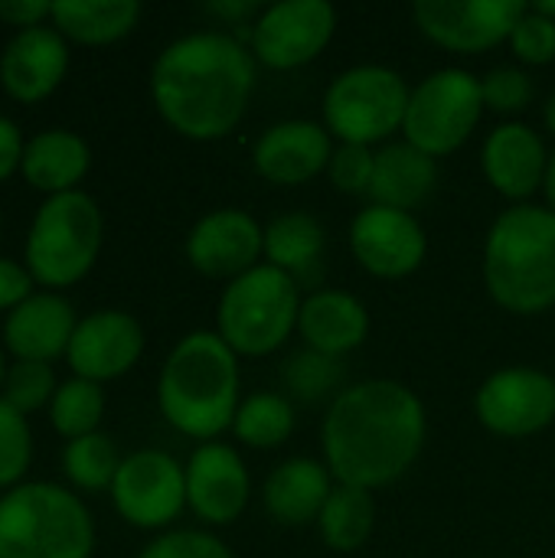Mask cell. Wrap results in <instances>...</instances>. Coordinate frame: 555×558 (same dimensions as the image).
Returning a JSON list of instances; mask_svg holds the SVG:
<instances>
[{"instance_id":"cell-37","label":"cell","mask_w":555,"mask_h":558,"mask_svg":"<svg viewBox=\"0 0 555 558\" xmlns=\"http://www.w3.org/2000/svg\"><path fill=\"white\" fill-rule=\"evenodd\" d=\"M507 43L523 65H550L555 59V20L527 7Z\"/></svg>"},{"instance_id":"cell-39","label":"cell","mask_w":555,"mask_h":558,"mask_svg":"<svg viewBox=\"0 0 555 558\" xmlns=\"http://www.w3.org/2000/svg\"><path fill=\"white\" fill-rule=\"evenodd\" d=\"M33 275L29 268L16 265L13 258H0V311H13L16 304H23L33 291Z\"/></svg>"},{"instance_id":"cell-34","label":"cell","mask_w":555,"mask_h":558,"mask_svg":"<svg viewBox=\"0 0 555 558\" xmlns=\"http://www.w3.org/2000/svg\"><path fill=\"white\" fill-rule=\"evenodd\" d=\"M33 458V435L26 415L0 396V487H16Z\"/></svg>"},{"instance_id":"cell-4","label":"cell","mask_w":555,"mask_h":558,"mask_svg":"<svg viewBox=\"0 0 555 558\" xmlns=\"http://www.w3.org/2000/svg\"><path fill=\"white\" fill-rule=\"evenodd\" d=\"M484 284L494 304L517 317L555 307V213L550 206L520 203L491 222Z\"/></svg>"},{"instance_id":"cell-8","label":"cell","mask_w":555,"mask_h":558,"mask_svg":"<svg viewBox=\"0 0 555 558\" xmlns=\"http://www.w3.org/2000/svg\"><path fill=\"white\" fill-rule=\"evenodd\" d=\"M409 95L412 88L406 85L402 72L379 62L350 65L334 75L324 92V128L340 144H383L402 131Z\"/></svg>"},{"instance_id":"cell-10","label":"cell","mask_w":555,"mask_h":558,"mask_svg":"<svg viewBox=\"0 0 555 558\" xmlns=\"http://www.w3.org/2000/svg\"><path fill=\"white\" fill-rule=\"evenodd\" d=\"M337 33V7L330 0H278L249 26V49L258 65L288 72L314 62Z\"/></svg>"},{"instance_id":"cell-19","label":"cell","mask_w":555,"mask_h":558,"mask_svg":"<svg viewBox=\"0 0 555 558\" xmlns=\"http://www.w3.org/2000/svg\"><path fill=\"white\" fill-rule=\"evenodd\" d=\"M546 167L550 147L543 134L523 121L497 124L481 147V170L487 183L514 206L530 203V196L543 190Z\"/></svg>"},{"instance_id":"cell-6","label":"cell","mask_w":555,"mask_h":558,"mask_svg":"<svg viewBox=\"0 0 555 558\" xmlns=\"http://www.w3.org/2000/svg\"><path fill=\"white\" fill-rule=\"evenodd\" d=\"M301 291L291 275L262 262L232 278L216 307V333L236 356H268L298 330Z\"/></svg>"},{"instance_id":"cell-40","label":"cell","mask_w":555,"mask_h":558,"mask_svg":"<svg viewBox=\"0 0 555 558\" xmlns=\"http://www.w3.org/2000/svg\"><path fill=\"white\" fill-rule=\"evenodd\" d=\"M49 13H52V3L46 0H0V20L20 29L39 26Z\"/></svg>"},{"instance_id":"cell-2","label":"cell","mask_w":555,"mask_h":558,"mask_svg":"<svg viewBox=\"0 0 555 558\" xmlns=\"http://www.w3.org/2000/svg\"><path fill=\"white\" fill-rule=\"evenodd\" d=\"M252 49L219 29L173 39L150 69V95L160 118L190 141H219L239 128L255 92Z\"/></svg>"},{"instance_id":"cell-11","label":"cell","mask_w":555,"mask_h":558,"mask_svg":"<svg viewBox=\"0 0 555 558\" xmlns=\"http://www.w3.org/2000/svg\"><path fill=\"white\" fill-rule=\"evenodd\" d=\"M111 500L131 526L164 530L186 510V468L157 448L134 451L121 458Z\"/></svg>"},{"instance_id":"cell-24","label":"cell","mask_w":555,"mask_h":558,"mask_svg":"<svg viewBox=\"0 0 555 558\" xmlns=\"http://www.w3.org/2000/svg\"><path fill=\"white\" fill-rule=\"evenodd\" d=\"M438 183V160L412 147L409 141L386 144L376 150V173H373V203L412 213L422 206Z\"/></svg>"},{"instance_id":"cell-25","label":"cell","mask_w":555,"mask_h":558,"mask_svg":"<svg viewBox=\"0 0 555 558\" xmlns=\"http://www.w3.org/2000/svg\"><path fill=\"white\" fill-rule=\"evenodd\" d=\"M88 163H92V150L82 134L65 128H49L26 141L20 170L29 180V186L56 196L75 190V183L88 173Z\"/></svg>"},{"instance_id":"cell-45","label":"cell","mask_w":555,"mask_h":558,"mask_svg":"<svg viewBox=\"0 0 555 558\" xmlns=\"http://www.w3.org/2000/svg\"><path fill=\"white\" fill-rule=\"evenodd\" d=\"M533 10H540L543 16L555 20V0H540V3H533Z\"/></svg>"},{"instance_id":"cell-32","label":"cell","mask_w":555,"mask_h":558,"mask_svg":"<svg viewBox=\"0 0 555 558\" xmlns=\"http://www.w3.org/2000/svg\"><path fill=\"white\" fill-rule=\"evenodd\" d=\"M340 379H343V366L337 356H324L317 350H301L294 353L285 366H281V383L291 396L304 399V402H317L327 399L334 392V399L340 396Z\"/></svg>"},{"instance_id":"cell-36","label":"cell","mask_w":555,"mask_h":558,"mask_svg":"<svg viewBox=\"0 0 555 558\" xmlns=\"http://www.w3.org/2000/svg\"><path fill=\"white\" fill-rule=\"evenodd\" d=\"M373 173H376V150L373 147H360V144H337L327 177L334 183V190L347 193V196H363L373 190Z\"/></svg>"},{"instance_id":"cell-30","label":"cell","mask_w":555,"mask_h":558,"mask_svg":"<svg viewBox=\"0 0 555 558\" xmlns=\"http://www.w3.org/2000/svg\"><path fill=\"white\" fill-rule=\"evenodd\" d=\"M101 415H105V392L101 383L92 379H79V376L65 379L49 402V418L56 432L65 435L69 441L98 432Z\"/></svg>"},{"instance_id":"cell-18","label":"cell","mask_w":555,"mask_h":558,"mask_svg":"<svg viewBox=\"0 0 555 558\" xmlns=\"http://www.w3.org/2000/svg\"><path fill=\"white\" fill-rule=\"evenodd\" d=\"M144 353V327L128 311H95L75 324L69 340V366L79 379L105 383L124 376Z\"/></svg>"},{"instance_id":"cell-14","label":"cell","mask_w":555,"mask_h":558,"mask_svg":"<svg viewBox=\"0 0 555 558\" xmlns=\"http://www.w3.org/2000/svg\"><path fill=\"white\" fill-rule=\"evenodd\" d=\"M350 252L373 278L399 281L422 268L429 255V235L415 213L370 203L350 222Z\"/></svg>"},{"instance_id":"cell-28","label":"cell","mask_w":555,"mask_h":558,"mask_svg":"<svg viewBox=\"0 0 555 558\" xmlns=\"http://www.w3.org/2000/svg\"><path fill=\"white\" fill-rule=\"evenodd\" d=\"M376 526V504L370 490L337 484L330 500L317 517V530L327 549L334 553H357L370 543Z\"/></svg>"},{"instance_id":"cell-21","label":"cell","mask_w":555,"mask_h":558,"mask_svg":"<svg viewBox=\"0 0 555 558\" xmlns=\"http://www.w3.org/2000/svg\"><path fill=\"white\" fill-rule=\"evenodd\" d=\"M75 307L56 291H36L23 304H16L3 320L7 350L16 360L49 363L69 350L75 333Z\"/></svg>"},{"instance_id":"cell-20","label":"cell","mask_w":555,"mask_h":558,"mask_svg":"<svg viewBox=\"0 0 555 558\" xmlns=\"http://www.w3.org/2000/svg\"><path fill=\"white\" fill-rule=\"evenodd\" d=\"M69 69V43L56 26L16 29L0 56L3 88L20 101H39L49 95Z\"/></svg>"},{"instance_id":"cell-35","label":"cell","mask_w":555,"mask_h":558,"mask_svg":"<svg viewBox=\"0 0 555 558\" xmlns=\"http://www.w3.org/2000/svg\"><path fill=\"white\" fill-rule=\"evenodd\" d=\"M484 108L494 114H517L533 101V78L520 65H494L481 75Z\"/></svg>"},{"instance_id":"cell-16","label":"cell","mask_w":555,"mask_h":558,"mask_svg":"<svg viewBox=\"0 0 555 558\" xmlns=\"http://www.w3.org/2000/svg\"><path fill=\"white\" fill-rule=\"evenodd\" d=\"M252 497L242 454L222 441H203L186 461V507L209 526L236 523Z\"/></svg>"},{"instance_id":"cell-13","label":"cell","mask_w":555,"mask_h":558,"mask_svg":"<svg viewBox=\"0 0 555 558\" xmlns=\"http://www.w3.org/2000/svg\"><path fill=\"white\" fill-rule=\"evenodd\" d=\"M523 10L520 0H419L412 20L435 46L474 56L507 43Z\"/></svg>"},{"instance_id":"cell-9","label":"cell","mask_w":555,"mask_h":558,"mask_svg":"<svg viewBox=\"0 0 555 558\" xmlns=\"http://www.w3.org/2000/svg\"><path fill=\"white\" fill-rule=\"evenodd\" d=\"M484 111L481 78L461 65H445L412 88L402 134L412 147L438 160L468 144Z\"/></svg>"},{"instance_id":"cell-44","label":"cell","mask_w":555,"mask_h":558,"mask_svg":"<svg viewBox=\"0 0 555 558\" xmlns=\"http://www.w3.org/2000/svg\"><path fill=\"white\" fill-rule=\"evenodd\" d=\"M543 124H546V131L555 137V92L546 98V105H543Z\"/></svg>"},{"instance_id":"cell-15","label":"cell","mask_w":555,"mask_h":558,"mask_svg":"<svg viewBox=\"0 0 555 558\" xmlns=\"http://www.w3.org/2000/svg\"><path fill=\"white\" fill-rule=\"evenodd\" d=\"M265 258V229L245 209L222 206L196 219L186 235V262L206 278H239Z\"/></svg>"},{"instance_id":"cell-12","label":"cell","mask_w":555,"mask_h":558,"mask_svg":"<svg viewBox=\"0 0 555 558\" xmlns=\"http://www.w3.org/2000/svg\"><path fill=\"white\" fill-rule=\"evenodd\" d=\"M478 422L500 438H530L555 422V379L536 366L491 373L474 396Z\"/></svg>"},{"instance_id":"cell-29","label":"cell","mask_w":555,"mask_h":558,"mask_svg":"<svg viewBox=\"0 0 555 558\" xmlns=\"http://www.w3.org/2000/svg\"><path fill=\"white\" fill-rule=\"evenodd\" d=\"M294 432V405L281 392H252L239 402L232 418V435L239 445L255 451L281 448Z\"/></svg>"},{"instance_id":"cell-3","label":"cell","mask_w":555,"mask_h":558,"mask_svg":"<svg viewBox=\"0 0 555 558\" xmlns=\"http://www.w3.org/2000/svg\"><path fill=\"white\" fill-rule=\"evenodd\" d=\"M239 356L216 330L186 333L167 356L157 379L164 418L186 438L213 441L239 412Z\"/></svg>"},{"instance_id":"cell-33","label":"cell","mask_w":555,"mask_h":558,"mask_svg":"<svg viewBox=\"0 0 555 558\" xmlns=\"http://www.w3.org/2000/svg\"><path fill=\"white\" fill-rule=\"evenodd\" d=\"M56 376H52V366L49 363H36V360H16L7 376H3V399L20 409L23 415L26 412H36L43 409L46 402H52L56 396Z\"/></svg>"},{"instance_id":"cell-26","label":"cell","mask_w":555,"mask_h":558,"mask_svg":"<svg viewBox=\"0 0 555 558\" xmlns=\"http://www.w3.org/2000/svg\"><path fill=\"white\" fill-rule=\"evenodd\" d=\"M52 26L79 43H114L128 36L141 20L137 0H56Z\"/></svg>"},{"instance_id":"cell-7","label":"cell","mask_w":555,"mask_h":558,"mask_svg":"<svg viewBox=\"0 0 555 558\" xmlns=\"http://www.w3.org/2000/svg\"><path fill=\"white\" fill-rule=\"evenodd\" d=\"M101 209L85 190L49 196L26 235V268L46 288H69L88 275L101 248Z\"/></svg>"},{"instance_id":"cell-43","label":"cell","mask_w":555,"mask_h":558,"mask_svg":"<svg viewBox=\"0 0 555 558\" xmlns=\"http://www.w3.org/2000/svg\"><path fill=\"white\" fill-rule=\"evenodd\" d=\"M543 193H546V206L555 213V147L550 150V167H546V180H543Z\"/></svg>"},{"instance_id":"cell-23","label":"cell","mask_w":555,"mask_h":558,"mask_svg":"<svg viewBox=\"0 0 555 558\" xmlns=\"http://www.w3.org/2000/svg\"><path fill=\"white\" fill-rule=\"evenodd\" d=\"M337 481L324 461L314 458H288L265 477V510L281 526H307L317 523L324 504L330 500Z\"/></svg>"},{"instance_id":"cell-17","label":"cell","mask_w":555,"mask_h":558,"mask_svg":"<svg viewBox=\"0 0 555 558\" xmlns=\"http://www.w3.org/2000/svg\"><path fill=\"white\" fill-rule=\"evenodd\" d=\"M334 137L311 118H288L258 134L252 147V167L265 183L304 186L330 167Z\"/></svg>"},{"instance_id":"cell-46","label":"cell","mask_w":555,"mask_h":558,"mask_svg":"<svg viewBox=\"0 0 555 558\" xmlns=\"http://www.w3.org/2000/svg\"><path fill=\"white\" fill-rule=\"evenodd\" d=\"M3 376H7V369H3V356H0V386H3Z\"/></svg>"},{"instance_id":"cell-1","label":"cell","mask_w":555,"mask_h":558,"mask_svg":"<svg viewBox=\"0 0 555 558\" xmlns=\"http://www.w3.org/2000/svg\"><path fill=\"white\" fill-rule=\"evenodd\" d=\"M429 435L422 399L396 379H363L330 402L321 445L337 484L379 490L402 481Z\"/></svg>"},{"instance_id":"cell-38","label":"cell","mask_w":555,"mask_h":558,"mask_svg":"<svg viewBox=\"0 0 555 558\" xmlns=\"http://www.w3.org/2000/svg\"><path fill=\"white\" fill-rule=\"evenodd\" d=\"M137 558H236L232 549L206 530H167L150 539Z\"/></svg>"},{"instance_id":"cell-5","label":"cell","mask_w":555,"mask_h":558,"mask_svg":"<svg viewBox=\"0 0 555 558\" xmlns=\"http://www.w3.org/2000/svg\"><path fill=\"white\" fill-rule=\"evenodd\" d=\"M88 507L59 484H16L0 497V558H92Z\"/></svg>"},{"instance_id":"cell-31","label":"cell","mask_w":555,"mask_h":558,"mask_svg":"<svg viewBox=\"0 0 555 558\" xmlns=\"http://www.w3.org/2000/svg\"><path fill=\"white\" fill-rule=\"evenodd\" d=\"M62 468L69 481L82 490H111L114 474L121 468L118 448L105 432H92L82 438H72L62 451Z\"/></svg>"},{"instance_id":"cell-27","label":"cell","mask_w":555,"mask_h":558,"mask_svg":"<svg viewBox=\"0 0 555 558\" xmlns=\"http://www.w3.org/2000/svg\"><path fill=\"white\" fill-rule=\"evenodd\" d=\"M327 248V229L311 213H281L265 226V262L281 268L294 281L321 265Z\"/></svg>"},{"instance_id":"cell-22","label":"cell","mask_w":555,"mask_h":558,"mask_svg":"<svg viewBox=\"0 0 555 558\" xmlns=\"http://www.w3.org/2000/svg\"><path fill=\"white\" fill-rule=\"evenodd\" d=\"M298 333L307 343V350H317L324 356H347L360 350L370 337V311L366 304L337 288H321L301 301L298 314Z\"/></svg>"},{"instance_id":"cell-42","label":"cell","mask_w":555,"mask_h":558,"mask_svg":"<svg viewBox=\"0 0 555 558\" xmlns=\"http://www.w3.org/2000/svg\"><path fill=\"white\" fill-rule=\"evenodd\" d=\"M262 10L265 7L255 3V0H213V3H206V13H213L216 20H222V23H249V26L258 20Z\"/></svg>"},{"instance_id":"cell-41","label":"cell","mask_w":555,"mask_h":558,"mask_svg":"<svg viewBox=\"0 0 555 558\" xmlns=\"http://www.w3.org/2000/svg\"><path fill=\"white\" fill-rule=\"evenodd\" d=\"M23 134L16 128V121H10L7 114H0V183L23 163Z\"/></svg>"}]
</instances>
